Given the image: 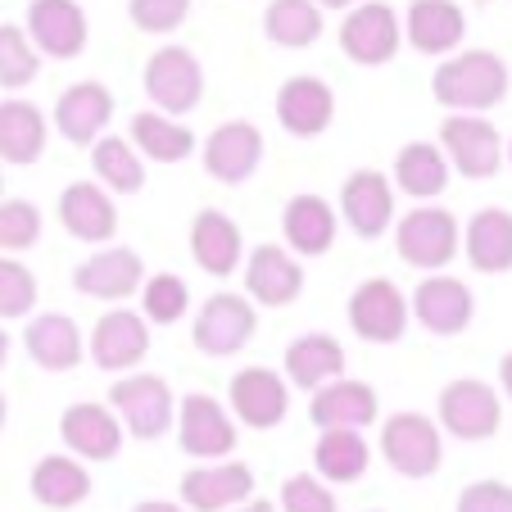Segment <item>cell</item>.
I'll list each match as a JSON object with an SVG mask.
<instances>
[{
	"instance_id": "1",
	"label": "cell",
	"mask_w": 512,
	"mask_h": 512,
	"mask_svg": "<svg viewBox=\"0 0 512 512\" xmlns=\"http://www.w3.org/2000/svg\"><path fill=\"white\" fill-rule=\"evenodd\" d=\"M431 91L435 105L454 109V114H481V109L503 105L508 96V64L494 50H463L435 68Z\"/></svg>"
},
{
	"instance_id": "2",
	"label": "cell",
	"mask_w": 512,
	"mask_h": 512,
	"mask_svg": "<svg viewBox=\"0 0 512 512\" xmlns=\"http://www.w3.org/2000/svg\"><path fill=\"white\" fill-rule=\"evenodd\" d=\"M109 408L123 422V435L132 440H159L177 422V399L164 377L155 372H127L109 386Z\"/></svg>"
},
{
	"instance_id": "3",
	"label": "cell",
	"mask_w": 512,
	"mask_h": 512,
	"mask_svg": "<svg viewBox=\"0 0 512 512\" xmlns=\"http://www.w3.org/2000/svg\"><path fill=\"white\" fill-rule=\"evenodd\" d=\"M458 245H463V227H458V218L449 209H440V204H417V209H408L395 227L399 259H404L408 268H422L426 277L449 268Z\"/></svg>"
},
{
	"instance_id": "4",
	"label": "cell",
	"mask_w": 512,
	"mask_h": 512,
	"mask_svg": "<svg viewBox=\"0 0 512 512\" xmlns=\"http://www.w3.org/2000/svg\"><path fill=\"white\" fill-rule=\"evenodd\" d=\"M381 458L395 467L408 481H426V476L440 472L445 463V440H440V426L426 413H395L381 422Z\"/></svg>"
},
{
	"instance_id": "5",
	"label": "cell",
	"mask_w": 512,
	"mask_h": 512,
	"mask_svg": "<svg viewBox=\"0 0 512 512\" xmlns=\"http://www.w3.org/2000/svg\"><path fill=\"white\" fill-rule=\"evenodd\" d=\"M254 327H259L254 304L245 300V295H236V290H218V295H209V300L200 304V313H195L191 345L200 349L204 358H232L254 340Z\"/></svg>"
},
{
	"instance_id": "6",
	"label": "cell",
	"mask_w": 512,
	"mask_h": 512,
	"mask_svg": "<svg viewBox=\"0 0 512 512\" xmlns=\"http://www.w3.org/2000/svg\"><path fill=\"white\" fill-rule=\"evenodd\" d=\"M145 96L155 100V114L177 118L191 114L204 96V68L186 46H164L145 64Z\"/></svg>"
},
{
	"instance_id": "7",
	"label": "cell",
	"mask_w": 512,
	"mask_h": 512,
	"mask_svg": "<svg viewBox=\"0 0 512 512\" xmlns=\"http://www.w3.org/2000/svg\"><path fill=\"white\" fill-rule=\"evenodd\" d=\"M408 322H413L408 300L390 277H368L363 286H354V295H349V327H354L358 340L395 345V340H404Z\"/></svg>"
},
{
	"instance_id": "8",
	"label": "cell",
	"mask_w": 512,
	"mask_h": 512,
	"mask_svg": "<svg viewBox=\"0 0 512 512\" xmlns=\"http://www.w3.org/2000/svg\"><path fill=\"white\" fill-rule=\"evenodd\" d=\"M435 413H440L435 426H445L458 440H490L503 426V399H499V390L485 386V381L458 377L440 390V408H435Z\"/></svg>"
},
{
	"instance_id": "9",
	"label": "cell",
	"mask_w": 512,
	"mask_h": 512,
	"mask_svg": "<svg viewBox=\"0 0 512 512\" xmlns=\"http://www.w3.org/2000/svg\"><path fill=\"white\" fill-rule=\"evenodd\" d=\"M177 445L186 458L200 463H227L236 449V422L213 395H186L177 404Z\"/></svg>"
},
{
	"instance_id": "10",
	"label": "cell",
	"mask_w": 512,
	"mask_h": 512,
	"mask_svg": "<svg viewBox=\"0 0 512 512\" xmlns=\"http://www.w3.org/2000/svg\"><path fill=\"white\" fill-rule=\"evenodd\" d=\"M440 150H445L449 168H458L472 182H485L503 168V141L494 132V123L476 114H449L440 123Z\"/></svg>"
},
{
	"instance_id": "11",
	"label": "cell",
	"mask_w": 512,
	"mask_h": 512,
	"mask_svg": "<svg viewBox=\"0 0 512 512\" xmlns=\"http://www.w3.org/2000/svg\"><path fill=\"white\" fill-rule=\"evenodd\" d=\"M408 313L431 336H463L476 318V300H472V290H467V281L449 277V272H431L408 295Z\"/></svg>"
},
{
	"instance_id": "12",
	"label": "cell",
	"mask_w": 512,
	"mask_h": 512,
	"mask_svg": "<svg viewBox=\"0 0 512 512\" xmlns=\"http://www.w3.org/2000/svg\"><path fill=\"white\" fill-rule=\"evenodd\" d=\"M59 440L78 463H114L123 454V422L109 404H68L59 417Z\"/></svg>"
},
{
	"instance_id": "13",
	"label": "cell",
	"mask_w": 512,
	"mask_h": 512,
	"mask_svg": "<svg viewBox=\"0 0 512 512\" xmlns=\"http://www.w3.org/2000/svg\"><path fill=\"white\" fill-rule=\"evenodd\" d=\"M399 14L390 10L386 0H368V5H354L340 23V50H345L354 64L363 68H381L399 55Z\"/></svg>"
},
{
	"instance_id": "14",
	"label": "cell",
	"mask_w": 512,
	"mask_h": 512,
	"mask_svg": "<svg viewBox=\"0 0 512 512\" xmlns=\"http://www.w3.org/2000/svg\"><path fill=\"white\" fill-rule=\"evenodd\" d=\"M340 218L349 223V232L363 241H377L395 223V186L377 168H354L340 186Z\"/></svg>"
},
{
	"instance_id": "15",
	"label": "cell",
	"mask_w": 512,
	"mask_h": 512,
	"mask_svg": "<svg viewBox=\"0 0 512 512\" xmlns=\"http://www.w3.org/2000/svg\"><path fill=\"white\" fill-rule=\"evenodd\" d=\"M227 404H232L236 422H245L250 431H272L290 413V386L272 368H241L227 386Z\"/></svg>"
},
{
	"instance_id": "16",
	"label": "cell",
	"mask_w": 512,
	"mask_h": 512,
	"mask_svg": "<svg viewBox=\"0 0 512 512\" xmlns=\"http://www.w3.org/2000/svg\"><path fill=\"white\" fill-rule=\"evenodd\" d=\"M200 159H204V173H209L213 182L241 186V182H250L263 164V132L254 123H245V118L213 127Z\"/></svg>"
},
{
	"instance_id": "17",
	"label": "cell",
	"mask_w": 512,
	"mask_h": 512,
	"mask_svg": "<svg viewBox=\"0 0 512 512\" xmlns=\"http://www.w3.org/2000/svg\"><path fill=\"white\" fill-rule=\"evenodd\" d=\"M304 268L286 245H259L245 254V300L263 309H286L300 300Z\"/></svg>"
},
{
	"instance_id": "18",
	"label": "cell",
	"mask_w": 512,
	"mask_h": 512,
	"mask_svg": "<svg viewBox=\"0 0 512 512\" xmlns=\"http://www.w3.org/2000/svg\"><path fill=\"white\" fill-rule=\"evenodd\" d=\"M28 41L37 55L50 59H78L87 50V10L78 0H32L28 5Z\"/></svg>"
},
{
	"instance_id": "19",
	"label": "cell",
	"mask_w": 512,
	"mask_h": 512,
	"mask_svg": "<svg viewBox=\"0 0 512 512\" xmlns=\"http://www.w3.org/2000/svg\"><path fill=\"white\" fill-rule=\"evenodd\" d=\"M91 363L105 372H132L141 368V358L150 354V322L132 309H109L91 327Z\"/></svg>"
},
{
	"instance_id": "20",
	"label": "cell",
	"mask_w": 512,
	"mask_h": 512,
	"mask_svg": "<svg viewBox=\"0 0 512 512\" xmlns=\"http://www.w3.org/2000/svg\"><path fill=\"white\" fill-rule=\"evenodd\" d=\"M73 286L91 300H105V304H123L132 295H141L145 286V263L136 250L127 245H109V250H96L87 263L73 268Z\"/></svg>"
},
{
	"instance_id": "21",
	"label": "cell",
	"mask_w": 512,
	"mask_h": 512,
	"mask_svg": "<svg viewBox=\"0 0 512 512\" xmlns=\"http://www.w3.org/2000/svg\"><path fill=\"white\" fill-rule=\"evenodd\" d=\"M254 499V472L245 463H200L182 476L186 512H232Z\"/></svg>"
},
{
	"instance_id": "22",
	"label": "cell",
	"mask_w": 512,
	"mask_h": 512,
	"mask_svg": "<svg viewBox=\"0 0 512 512\" xmlns=\"http://www.w3.org/2000/svg\"><path fill=\"white\" fill-rule=\"evenodd\" d=\"M309 417L318 431H363V426H372L381 417V399L368 381L340 377L331 386L313 390Z\"/></svg>"
},
{
	"instance_id": "23",
	"label": "cell",
	"mask_w": 512,
	"mask_h": 512,
	"mask_svg": "<svg viewBox=\"0 0 512 512\" xmlns=\"http://www.w3.org/2000/svg\"><path fill=\"white\" fill-rule=\"evenodd\" d=\"M23 349L41 372H73L87 358V340H82L78 322L68 313H37L23 327Z\"/></svg>"
},
{
	"instance_id": "24",
	"label": "cell",
	"mask_w": 512,
	"mask_h": 512,
	"mask_svg": "<svg viewBox=\"0 0 512 512\" xmlns=\"http://www.w3.org/2000/svg\"><path fill=\"white\" fill-rule=\"evenodd\" d=\"M59 223H64V232L73 236V241L105 245V241H114V232H118V209L105 186L73 182L59 195Z\"/></svg>"
},
{
	"instance_id": "25",
	"label": "cell",
	"mask_w": 512,
	"mask_h": 512,
	"mask_svg": "<svg viewBox=\"0 0 512 512\" xmlns=\"http://www.w3.org/2000/svg\"><path fill=\"white\" fill-rule=\"evenodd\" d=\"M109 118H114V96L100 82H78L68 87L64 96L55 100V118L50 123L59 127V136L73 145H96L105 136Z\"/></svg>"
},
{
	"instance_id": "26",
	"label": "cell",
	"mask_w": 512,
	"mask_h": 512,
	"mask_svg": "<svg viewBox=\"0 0 512 512\" xmlns=\"http://www.w3.org/2000/svg\"><path fill=\"white\" fill-rule=\"evenodd\" d=\"M191 259L209 277H232L245 263V236L223 209H200L191 218Z\"/></svg>"
},
{
	"instance_id": "27",
	"label": "cell",
	"mask_w": 512,
	"mask_h": 512,
	"mask_svg": "<svg viewBox=\"0 0 512 512\" xmlns=\"http://www.w3.org/2000/svg\"><path fill=\"white\" fill-rule=\"evenodd\" d=\"M331 118H336V96H331V87L322 78L300 73V78H290L277 91V123L290 136H304V141L322 136L331 127Z\"/></svg>"
},
{
	"instance_id": "28",
	"label": "cell",
	"mask_w": 512,
	"mask_h": 512,
	"mask_svg": "<svg viewBox=\"0 0 512 512\" xmlns=\"http://www.w3.org/2000/svg\"><path fill=\"white\" fill-rule=\"evenodd\" d=\"M336 232H340V218L322 195H295L281 209V236H286L290 254L318 259V254H327L336 245Z\"/></svg>"
},
{
	"instance_id": "29",
	"label": "cell",
	"mask_w": 512,
	"mask_h": 512,
	"mask_svg": "<svg viewBox=\"0 0 512 512\" xmlns=\"http://www.w3.org/2000/svg\"><path fill=\"white\" fill-rule=\"evenodd\" d=\"M281 363H286V386L313 395V390L345 377V345H340L336 336H327V331H309V336H300L295 345H286Z\"/></svg>"
},
{
	"instance_id": "30",
	"label": "cell",
	"mask_w": 512,
	"mask_h": 512,
	"mask_svg": "<svg viewBox=\"0 0 512 512\" xmlns=\"http://www.w3.org/2000/svg\"><path fill=\"white\" fill-rule=\"evenodd\" d=\"M28 490L41 508L68 512V508H78V503L91 499V472H87V463H78L73 454H46L37 467H32Z\"/></svg>"
},
{
	"instance_id": "31",
	"label": "cell",
	"mask_w": 512,
	"mask_h": 512,
	"mask_svg": "<svg viewBox=\"0 0 512 512\" xmlns=\"http://www.w3.org/2000/svg\"><path fill=\"white\" fill-rule=\"evenodd\" d=\"M404 28H408V46L417 55H445L467 37V19L454 0H413Z\"/></svg>"
},
{
	"instance_id": "32",
	"label": "cell",
	"mask_w": 512,
	"mask_h": 512,
	"mask_svg": "<svg viewBox=\"0 0 512 512\" xmlns=\"http://www.w3.org/2000/svg\"><path fill=\"white\" fill-rule=\"evenodd\" d=\"M467 263L485 277H499L512 268V213L508 209H481L463 232Z\"/></svg>"
},
{
	"instance_id": "33",
	"label": "cell",
	"mask_w": 512,
	"mask_h": 512,
	"mask_svg": "<svg viewBox=\"0 0 512 512\" xmlns=\"http://www.w3.org/2000/svg\"><path fill=\"white\" fill-rule=\"evenodd\" d=\"M50 123L32 100H5L0 105V159L5 164H37L46 150Z\"/></svg>"
},
{
	"instance_id": "34",
	"label": "cell",
	"mask_w": 512,
	"mask_h": 512,
	"mask_svg": "<svg viewBox=\"0 0 512 512\" xmlns=\"http://www.w3.org/2000/svg\"><path fill=\"white\" fill-rule=\"evenodd\" d=\"M372 463V449L363 431H322L313 445V476L322 485H354L363 481Z\"/></svg>"
},
{
	"instance_id": "35",
	"label": "cell",
	"mask_w": 512,
	"mask_h": 512,
	"mask_svg": "<svg viewBox=\"0 0 512 512\" xmlns=\"http://www.w3.org/2000/svg\"><path fill=\"white\" fill-rule=\"evenodd\" d=\"M404 195H413V200L431 204L435 195H445L449 186V159L440 145L431 141H408L404 150L395 155V182Z\"/></svg>"
},
{
	"instance_id": "36",
	"label": "cell",
	"mask_w": 512,
	"mask_h": 512,
	"mask_svg": "<svg viewBox=\"0 0 512 512\" xmlns=\"http://www.w3.org/2000/svg\"><path fill=\"white\" fill-rule=\"evenodd\" d=\"M132 150L141 159H155V164H182V159H191L195 150V136L186 123H173V118L155 114V109H141V114L132 118Z\"/></svg>"
},
{
	"instance_id": "37",
	"label": "cell",
	"mask_w": 512,
	"mask_h": 512,
	"mask_svg": "<svg viewBox=\"0 0 512 512\" xmlns=\"http://www.w3.org/2000/svg\"><path fill=\"white\" fill-rule=\"evenodd\" d=\"M91 168H96V186H105L114 195H136L145 186V159L123 136H100L91 145Z\"/></svg>"
},
{
	"instance_id": "38",
	"label": "cell",
	"mask_w": 512,
	"mask_h": 512,
	"mask_svg": "<svg viewBox=\"0 0 512 512\" xmlns=\"http://www.w3.org/2000/svg\"><path fill=\"white\" fill-rule=\"evenodd\" d=\"M263 32L272 46L286 50H304L322 37V10L313 0H272L263 14Z\"/></svg>"
},
{
	"instance_id": "39",
	"label": "cell",
	"mask_w": 512,
	"mask_h": 512,
	"mask_svg": "<svg viewBox=\"0 0 512 512\" xmlns=\"http://www.w3.org/2000/svg\"><path fill=\"white\" fill-rule=\"evenodd\" d=\"M186 304H191V286H186L177 272H155V277L141 286V318L155 322V327H173V322H182Z\"/></svg>"
},
{
	"instance_id": "40",
	"label": "cell",
	"mask_w": 512,
	"mask_h": 512,
	"mask_svg": "<svg viewBox=\"0 0 512 512\" xmlns=\"http://www.w3.org/2000/svg\"><path fill=\"white\" fill-rule=\"evenodd\" d=\"M41 55L19 23H0V87H28L37 78Z\"/></svg>"
},
{
	"instance_id": "41",
	"label": "cell",
	"mask_w": 512,
	"mask_h": 512,
	"mask_svg": "<svg viewBox=\"0 0 512 512\" xmlns=\"http://www.w3.org/2000/svg\"><path fill=\"white\" fill-rule=\"evenodd\" d=\"M37 277H32L28 263L0 254V322H14V318H32L37 309Z\"/></svg>"
},
{
	"instance_id": "42",
	"label": "cell",
	"mask_w": 512,
	"mask_h": 512,
	"mask_svg": "<svg viewBox=\"0 0 512 512\" xmlns=\"http://www.w3.org/2000/svg\"><path fill=\"white\" fill-rule=\"evenodd\" d=\"M41 241V209L32 200H0V254H23Z\"/></svg>"
},
{
	"instance_id": "43",
	"label": "cell",
	"mask_w": 512,
	"mask_h": 512,
	"mask_svg": "<svg viewBox=\"0 0 512 512\" xmlns=\"http://www.w3.org/2000/svg\"><path fill=\"white\" fill-rule=\"evenodd\" d=\"M127 14H132V28L145 37H168L186 23L191 14V0H127Z\"/></svg>"
},
{
	"instance_id": "44",
	"label": "cell",
	"mask_w": 512,
	"mask_h": 512,
	"mask_svg": "<svg viewBox=\"0 0 512 512\" xmlns=\"http://www.w3.org/2000/svg\"><path fill=\"white\" fill-rule=\"evenodd\" d=\"M277 512H340V503H336V494H331V485L300 472V476H290V481H281Z\"/></svg>"
},
{
	"instance_id": "45",
	"label": "cell",
	"mask_w": 512,
	"mask_h": 512,
	"mask_svg": "<svg viewBox=\"0 0 512 512\" xmlns=\"http://www.w3.org/2000/svg\"><path fill=\"white\" fill-rule=\"evenodd\" d=\"M454 512H512V485L503 481H472L458 494Z\"/></svg>"
},
{
	"instance_id": "46",
	"label": "cell",
	"mask_w": 512,
	"mask_h": 512,
	"mask_svg": "<svg viewBox=\"0 0 512 512\" xmlns=\"http://www.w3.org/2000/svg\"><path fill=\"white\" fill-rule=\"evenodd\" d=\"M132 512H186L182 503H168V499H145V503H136Z\"/></svg>"
},
{
	"instance_id": "47",
	"label": "cell",
	"mask_w": 512,
	"mask_h": 512,
	"mask_svg": "<svg viewBox=\"0 0 512 512\" xmlns=\"http://www.w3.org/2000/svg\"><path fill=\"white\" fill-rule=\"evenodd\" d=\"M499 386H503V395L512 399V354L499 358Z\"/></svg>"
},
{
	"instance_id": "48",
	"label": "cell",
	"mask_w": 512,
	"mask_h": 512,
	"mask_svg": "<svg viewBox=\"0 0 512 512\" xmlns=\"http://www.w3.org/2000/svg\"><path fill=\"white\" fill-rule=\"evenodd\" d=\"M232 512H277V503H268V499H250V503H241V508H232Z\"/></svg>"
},
{
	"instance_id": "49",
	"label": "cell",
	"mask_w": 512,
	"mask_h": 512,
	"mask_svg": "<svg viewBox=\"0 0 512 512\" xmlns=\"http://www.w3.org/2000/svg\"><path fill=\"white\" fill-rule=\"evenodd\" d=\"M313 5H318V10H354L358 0H313Z\"/></svg>"
},
{
	"instance_id": "50",
	"label": "cell",
	"mask_w": 512,
	"mask_h": 512,
	"mask_svg": "<svg viewBox=\"0 0 512 512\" xmlns=\"http://www.w3.org/2000/svg\"><path fill=\"white\" fill-rule=\"evenodd\" d=\"M10 363V336H5V327H0V368Z\"/></svg>"
},
{
	"instance_id": "51",
	"label": "cell",
	"mask_w": 512,
	"mask_h": 512,
	"mask_svg": "<svg viewBox=\"0 0 512 512\" xmlns=\"http://www.w3.org/2000/svg\"><path fill=\"white\" fill-rule=\"evenodd\" d=\"M5 422H10V399H5V390H0V431H5Z\"/></svg>"
},
{
	"instance_id": "52",
	"label": "cell",
	"mask_w": 512,
	"mask_h": 512,
	"mask_svg": "<svg viewBox=\"0 0 512 512\" xmlns=\"http://www.w3.org/2000/svg\"><path fill=\"white\" fill-rule=\"evenodd\" d=\"M508 159H512V145H508Z\"/></svg>"
},
{
	"instance_id": "53",
	"label": "cell",
	"mask_w": 512,
	"mask_h": 512,
	"mask_svg": "<svg viewBox=\"0 0 512 512\" xmlns=\"http://www.w3.org/2000/svg\"><path fill=\"white\" fill-rule=\"evenodd\" d=\"M372 512H377V508H372Z\"/></svg>"
},
{
	"instance_id": "54",
	"label": "cell",
	"mask_w": 512,
	"mask_h": 512,
	"mask_svg": "<svg viewBox=\"0 0 512 512\" xmlns=\"http://www.w3.org/2000/svg\"><path fill=\"white\" fill-rule=\"evenodd\" d=\"M0 186H5V182H0Z\"/></svg>"
}]
</instances>
